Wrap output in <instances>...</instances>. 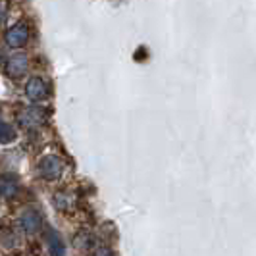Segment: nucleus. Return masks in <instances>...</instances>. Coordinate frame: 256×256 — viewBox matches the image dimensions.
Instances as JSON below:
<instances>
[{"label": "nucleus", "instance_id": "1a4fd4ad", "mask_svg": "<svg viewBox=\"0 0 256 256\" xmlns=\"http://www.w3.org/2000/svg\"><path fill=\"white\" fill-rule=\"evenodd\" d=\"M16 139V129L10 124L0 122V144H8Z\"/></svg>", "mask_w": 256, "mask_h": 256}, {"label": "nucleus", "instance_id": "f257e3e1", "mask_svg": "<svg viewBox=\"0 0 256 256\" xmlns=\"http://www.w3.org/2000/svg\"><path fill=\"white\" fill-rule=\"evenodd\" d=\"M62 172H64V164H62V160L58 156H44V158H40V162H38V176L42 180H60Z\"/></svg>", "mask_w": 256, "mask_h": 256}, {"label": "nucleus", "instance_id": "0eeeda50", "mask_svg": "<svg viewBox=\"0 0 256 256\" xmlns=\"http://www.w3.org/2000/svg\"><path fill=\"white\" fill-rule=\"evenodd\" d=\"M46 244H48V252L50 256H66V243L60 237V233L54 230H48L46 233Z\"/></svg>", "mask_w": 256, "mask_h": 256}, {"label": "nucleus", "instance_id": "423d86ee", "mask_svg": "<svg viewBox=\"0 0 256 256\" xmlns=\"http://www.w3.org/2000/svg\"><path fill=\"white\" fill-rule=\"evenodd\" d=\"M29 70V60L26 56L18 54V56H12L8 62H6V74L10 77H24Z\"/></svg>", "mask_w": 256, "mask_h": 256}, {"label": "nucleus", "instance_id": "39448f33", "mask_svg": "<svg viewBox=\"0 0 256 256\" xmlns=\"http://www.w3.org/2000/svg\"><path fill=\"white\" fill-rule=\"evenodd\" d=\"M20 228L26 231V233H35V231L40 230V226H42V216L38 214L37 210H33V208H29L26 210L22 216H20Z\"/></svg>", "mask_w": 256, "mask_h": 256}, {"label": "nucleus", "instance_id": "f03ea898", "mask_svg": "<svg viewBox=\"0 0 256 256\" xmlns=\"http://www.w3.org/2000/svg\"><path fill=\"white\" fill-rule=\"evenodd\" d=\"M48 94H50V85H48L46 79H42V77H33V79L27 81L26 96L31 102L44 100V98H48Z\"/></svg>", "mask_w": 256, "mask_h": 256}, {"label": "nucleus", "instance_id": "20e7f679", "mask_svg": "<svg viewBox=\"0 0 256 256\" xmlns=\"http://www.w3.org/2000/svg\"><path fill=\"white\" fill-rule=\"evenodd\" d=\"M6 44L12 46V48H22L26 46L27 40H29V29L26 24H18V26L10 27L6 31Z\"/></svg>", "mask_w": 256, "mask_h": 256}, {"label": "nucleus", "instance_id": "9b49d317", "mask_svg": "<svg viewBox=\"0 0 256 256\" xmlns=\"http://www.w3.org/2000/svg\"><path fill=\"white\" fill-rule=\"evenodd\" d=\"M6 16H8V6H6V2L0 0V24L6 20Z\"/></svg>", "mask_w": 256, "mask_h": 256}, {"label": "nucleus", "instance_id": "6e6552de", "mask_svg": "<svg viewBox=\"0 0 256 256\" xmlns=\"http://www.w3.org/2000/svg\"><path fill=\"white\" fill-rule=\"evenodd\" d=\"M20 191V183L14 176H0V194L6 198H12Z\"/></svg>", "mask_w": 256, "mask_h": 256}, {"label": "nucleus", "instance_id": "9d476101", "mask_svg": "<svg viewBox=\"0 0 256 256\" xmlns=\"http://www.w3.org/2000/svg\"><path fill=\"white\" fill-rule=\"evenodd\" d=\"M92 256H114V254H112V250H110V248L100 246V248H96V250H94V254Z\"/></svg>", "mask_w": 256, "mask_h": 256}, {"label": "nucleus", "instance_id": "7ed1b4c3", "mask_svg": "<svg viewBox=\"0 0 256 256\" xmlns=\"http://www.w3.org/2000/svg\"><path fill=\"white\" fill-rule=\"evenodd\" d=\"M18 124L24 129H37L44 124V110L40 108H26L18 114Z\"/></svg>", "mask_w": 256, "mask_h": 256}]
</instances>
